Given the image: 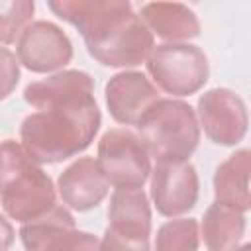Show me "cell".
<instances>
[{"label":"cell","instance_id":"4fadbf2b","mask_svg":"<svg viewBox=\"0 0 251 251\" xmlns=\"http://www.w3.org/2000/svg\"><path fill=\"white\" fill-rule=\"evenodd\" d=\"M139 18L153 35L169 43H186L200 35L196 14L180 2H147L141 6Z\"/></svg>","mask_w":251,"mask_h":251},{"label":"cell","instance_id":"7a4b0ae2","mask_svg":"<svg viewBox=\"0 0 251 251\" xmlns=\"http://www.w3.org/2000/svg\"><path fill=\"white\" fill-rule=\"evenodd\" d=\"M47 6L78 29L90 57L104 67H137L155 47L153 33L127 0H59Z\"/></svg>","mask_w":251,"mask_h":251},{"label":"cell","instance_id":"7402d4cb","mask_svg":"<svg viewBox=\"0 0 251 251\" xmlns=\"http://www.w3.org/2000/svg\"><path fill=\"white\" fill-rule=\"evenodd\" d=\"M233 251H251V245H249V243H243V245H239V247L233 249Z\"/></svg>","mask_w":251,"mask_h":251},{"label":"cell","instance_id":"3957f363","mask_svg":"<svg viewBox=\"0 0 251 251\" xmlns=\"http://www.w3.org/2000/svg\"><path fill=\"white\" fill-rule=\"evenodd\" d=\"M0 204L8 218L25 224L57 204L51 176L16 139L0 143Z\"/></svg>","mask_w":251,"mask_h":251},{"label":"cell","instance_id":"5b68a950","mask_svg":"<svg viewBox=\"0 0 251 251\" xmlns=\"http://www.w3.org/2000/svg\"><path fill=\"white\" fill-rule=\"evenodd\" d=\"M149 80L167 94H196L210 76L206 53L192 43H161L145 61Z\"/></svg>","mask_w":251,"mask_h":251},{"label":"cell","instance_id":"2e32d148","mask_svg":"<svg viewBox=\"0 0 251 251\" xmlns=\"http://www.w3.org/2000/svg\"><path fill=\"white\" fill-rule=\"evenodd\" d=\"M245 214L214 202L204 212L198 227L208 251H233L245 235Z\"/></svg>","mask_w":251,"mask_h":251},{"label":"cell","instance_id":"ba28073f","mask_svg":"<svg viewBox=\"0 0 251 251\" xmlns=\"http://www.w3.org/2000/svg\"><path fill=\"white\" fill-rule=\"evenodd\" d=\"M196 120L210 141L226 147L237 145L245 137L249 126L243 98L229 88H210L200 94Z\"/></svg>","mask_w":251,"mask_h":251},{"label":"cell","instance_id":"6da1fadb","mask_svg":"<svg viewBox=\"0 0 251 251\" xmlns=\"http://www.w3.org/2000/svg\"><path fill=\"white\" fill-rule=\"evenodd\" d=\"M24 100L37 112L24 118L20 143L37 165H55L76 157L94 141L102 114L94 98V80L84 71H59L29 82Z\"/></svg>","mask_w":251,"mask_h":251},{"label":"cell","instance_id":"ffe728a7","mask_svg":"<svg viewBox=\"0 0 251 251\" xmlns=\"http://www.w3.org/2000/svg\"><path fill=\"white\" fill-rule=\"evenodd\" d=\"M100 251H151V249H149V239L126 237L106 227L104 237L100 239Z\"/></svg>","mask_w":251,"mask_h":251},{"label":"cell","instance_id":"7c38bea8","mask_svg":"<svg viewBox=\"0 0 251 251\" xmlns=\"http://www.w3.org/2000/svg\"><path fill=\"white\" fill-rule=\"evenodd\" d=\"M57 190L65 208L88 212L108 196L110 184L100 173L94 157H80L59 175Z\"/></svg>","mask_w":251,"mask_h":251},{"label":"cell","instance_id":"5bb4252c","mask_svg":"<svg viewBox=\"0 0 251 251\" xmlns=\"http://www.w3.org/2000/svg\"><path fill=\"white\" fill-rule=\"evenodd\" d=\"M108 227L120 235L149 239L151 206L143 188H116L108 206Z\"/></svg>","mask_w":251,"mask_h":251},{"label":"cell","instance_id":"277c9868","mask_svg":"<svg viewBox=\"0 0 251 251\" xmlns=\"http://www.w3.org/2000/svg\"><path fill=\"white\" fill-rule=\"evenodd\" d=\"M137 137L157 161H188L200 143V126L190 104L159 98L137 122Z\"/></svg>","mask_w":251,"mask_h":251},{"label":"cell","instance_id":"44dd1931","mask_svg":"<svg viewBox=\"0 0 251 251\" xmlns=\"http://www.w3.org/2000/svg\"><path fill=\"white\" fill-rule=\"evenodd\" d=\"M14 237H16V233H14L12 224L0 214V251H8L14 243Z\"/></svg>","mask_w":251,"mask_h":251},{"label":"cell","instance_id":"d6986e66","mask_svg":"<svg viewBox=\"0 0 251 251\" xmlns=\"http://www.w3.org/2000/svg\"><path fill=\"white\" fill-rule=\"evenodd\" d=\"M20 82L18 57L4 45H0V100L8 98Z\"/></svg>","mask_w":251,"mask_h":251},{"label":"cell","instance_id":"8992f818","mask_svg":"<svg viewBox=\"0 0 251 251\" xmlns=\"http://www.w3.org/2000/svg\"><path fill=\"white\" fill-rule=\"evenodd\" d=\"M96 165L108 184L116 188H141L151 175V161L145 145L126 127L108 129L96 149Z\"/></svg>","mask_w":251,"mask_h":251},{"label":"cell","instance_id":"52a82bcc","mask_svg":"<svg viewBox=\"0 0 251 251\" xmlns=\"http://www.w3.org/2000/svg\"><path fill=\"white\" fill-rule=\"evenodd\" d=\"M20 239L25 251H100V239L76 229L73 214L61 204L22 224Z\"/></svg>","mask_w":251,"mask_h":251},{"label":"cell","instance_id":"9c48e42d","mask_svg":"<svg viewBox=\"0 0 251 251\" xmlns=\"http://www.w3.org/2000/svg\"><path fill=\"white\" fill-rule=\"evenodd\" d=\"M149 178L151 200L161 216L176 218L196 206L200 180L190 161H157Z\"/></svg>","mask_w":251,"mask_h":251},{"label":"cell","instance_id":"9a60e30c","mask_svg":"<svg viewBox=\"0 0 251 251\" xmlns=\"http://www.w3.org/2000/svg\"><path fill=\"white\" fill-rule=\"evenodd\" d=\"M249 169L251 151L239 149L231 153L214 173V200L216 204L229 206L241 214L251 208L249 196Z\"/></svg>","mask_w":251,"mask_h":251},{"label":"cell","instance_id":"e0dca14e","mask_svg":"<svg viewBox=\"0 0 251 251\" xmlns=\"http://www.w3.org/2000/svg\"><path fill=\"white\" fill-rule=\"evenodd\" d=\"M198 245L200 227L194 218L169 220L155 235V251H196Z\"/></svg>","mask_w":251,"mask_h":251},{"label":"cell","instance_id":"30bf717a","mask_svg":"<svg viewBox=\"0 0 251 251\" xmlns=\"http://www.w3.org/2000/svg\"><path fill=\"white\" fill-rule=\"evenodd\" d=\"M18 63L31 73H55L73 59V43L69 35L53 22H31L16 41Z\"/></svg>","mask_w":251,"mask_h":251},{"label":"cell","instance_id":"8fae6325","mask_svg":"<svg viewBox=\"0 0 251 251\" xmlns=\"http://www.w3.org/2000/svg\"><path fill=\"white\" fill-rule=\"evenodd\" d=\"M110 116L122 126H137L141 116L159 100V88L139 71L116 73L104 86Z\"/></svg>","mask_w":251,"mask_h":251},{"label":"cell","instance_id":"ac0fdd59","mask_svg":"<svg viewBox=\"0 0 251 251\" xmlns=\"http://www.w3.org/2000/svg\"><path fill=\"white\" fill-rule=\"evenodd\" d=\"M35 4L31 0H0V45L18 41L31 24Z\"/></svg>","mask_w":251,"mask_h":251}]
</instances>
